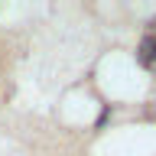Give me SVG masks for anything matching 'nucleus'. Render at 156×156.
Listing matches in <instances>:
<instances>
[{
  "label": "nucleus",
  "instance_id": "f257e3e1",
  "mask_svg": "<svg viewBox=\"0 0 156 156\" xmlns=\"http://www.w3.org/2000/svg\"><path fill=\"white\" fill-rule=\"evenodd\" d=\"M140 62H143L146 68L156 65V36H146L143 42H140Z\"/></svg>",
  "mask_w": 156,
  "mask_h": 156
}]
</instances>
